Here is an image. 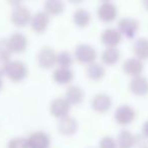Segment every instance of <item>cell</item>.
<instances>
[{
  "label": "cell",
  "mask_w": 148,
  "mask_h": 148,
  "mask_svg": "<svg viewBox=\"0 0 148 148\" xmlns=\"http://www.w3.org/2000/svg\"><path fill=\"white\" fill-rule=\"evenodd\" d=\"M2 85H3V82H2V78H1V76H0V89L2 88Z\"/></svg>",
  "instance_id": "cell-33"
},
{
  "label": "cell",
  "mask_w": 148,
  "mask_h": 148,
  "mask_svg": "<svg viewBox=\"0 0 148 148\" xmlns=\"http://www.w3.org/2000/svg\"><path fill=\"white\" fill-rule=\"evenodd\" d=\"M83 97H84V92L82 88L78 85H70L65 91V97L64 99L68 101L70 106H76L82 103Z\"/></svg>",
  "instance_id": "cell-17"
},
{
  "label": "cell",
  "mask_w": 148,
  "mask_h": 148,
  "mask_svg": "<svg viewBox=\"0 0 148 148\" xmlns=\"http://www.w3.org/2000/svg\"><path fill=\"white\" fill-rule=\"evenodd\" d=\"M8 44L11 50V53H23L27 48V39L23 34L14 33L9 37Z\"/></svg>",
  "instance_id": "cell-12"
},
{
  "label": "cell",
  "mask_w": 148,
  "mask_h": 148,
  "mask_svg": "<svg viewBox=\"0 0 148 148\" xmlns=\"http://www.w3.org/2000/svg\"><path fill=\"white\" fill-rule=\"evenodd\" d=\"M44 7H45V12L48 15H57L63 12L65 5L59 0H48L46 1Z\"/></svg>",
  "instance_id": "cell-24"
},
{
  "label": "cell",
  "mask_w": 148,
  "mask_h": 148,
  "mask_svg": "<svg viewBox=\"0 0 148 148\" xmlns=\"http://www.w3.org/2000/svg\"><path fill=\"white\" fill-rule=\"evenodd\" d=\"M11 55V50L9 48L8 40L1 38L0 39V57L9 59Z\"/></svg>",
  "instance_id": "cell-27"
},
{
  "label": "cell",
  "mask_w": 148,
  "mask_h": 148,
  "mask_svg": "<svg viewBox=\"0 0 148 148\" xmlns=\"http://www.w3.org/2000/svg\"><path fill=\"white\" fill-rule=\"evenodd\" d=\"M135 144V136L128 130H122L117 138L118 148H132Z\"/></svg>",
  "instance_id": "cell-22"
},
{
  "label": "cell",
  "mask_w": 148,
  "mask_h": 148,
  "mask_svg": "<svg viewBox=\"0 0 148 148\" xmlns=\"http://www.w3.org/2000/svg\"><path fill=\"white\" fill-rule=\"evenodd\" d=\"M123 70L129 76L137 77L140 76L143 71V63L141 60L137 59L136 57H132L127 59L123 64Z\"/></svg>",
  "instance_id": "cell-15"
},
{
  "label": "cell",
  "mask_w": 148,
  "mask_h": 148,
  "mask_svg": "<svg viewBox=\"0 0 148 148\" xmlns=\"http://www.w3.org/2000/svg\"><path fill=\"white\" fill-rule=\"evenodd\" d=\"M133 52L136 58L139 60L148 59V39L147 38H140L136 40L133 45Z\"/></svg>",
  "instance_id": "cell-19"
},
{
  "label": "cell",
  "mask_w": 148,
  "mask_h": 148,
  "mask_svg": "<svg viewBox=\"0 0 148 148\" xmlns=\"http://www.w3.org/2000/svg\"><path fill=\"white\" fill-rule=\"evenodd\" d=\"M137 148H148V139L143 135L135 136V144Z\"/></svg>",
  "instance_id": "cell-29"
},
{
  "label": "cell",
  "mask_w": 148,
  "mask_h": 148,
  "mask_svg": "<svg viewBox=\"0 0 148 148\" xmlns=\"http://www.w3.org/2000/svg\"><path fill=\"white\" fill-rule=\"evenodd\" d=\"M86 74L91 80H101L105 76L106 69L103 64L93 62V63L88 64L86 68Z\"/></svg>",
  "instance_id": "cell-21"
},
{
  "label": "cell",
  "mask_w": 148,
  "mask_h": 148,
  "mask_svg": "<svg viewBox=\"0 0 148 148\" xmlns=\"http://www.w3.org/2000/svg\"><path fill=\"white\" fill-rule=\"evenodd\" d=\"M57 127H58V131L62 135L71 136L76 133L77 128H78V124H77V121L73 117L67 116V117H64L59 120V123H58Z\"/></svg>",
  "instance_id": "cell-14"
},
{
  "label": "cell",
  "mask_w": 148,
  "mask_h": 148,
  "mask_svg": "<svg viewBox=\"0 0 148 148\" xmlns=\"http://www.w3.org/2000/svg\"><path fill=\"white\" fill-rule=\"evenodd\" d=\"M142 135L145 136L148 139V121H146L143 124V127H142Z\"/></svg>",
  "instance_id": "cell-31"
},
{
  "label": "cell",
  "mask_w": 148,
  "mask_h": 148,
  "mask_svg": "<svg viewBox=\"0 0 148 148\" xmlns=\"http://www.w3.org/2000/svg\"><path fill=\"white\" fill-rule=\"evenodd\" d=\"M118 15V8L110 1L103 2L97 8V16L103 23H112Z\"/></svg>",
  "instance_id": "cell-7"
},
{
  "label": "cell",
  "mask_w": 148,
  "mask_h": 148,
  "mask_svg": "<svg viewBox=\"0 0 148 148\" xmlns=\"http://www.w3.org/2000/svg\"><path fill=\"white\" fill-rule=\"evenodd\" d=\"M7 148H29L27 139L23 137H14L9 140Z\"/></svg>",
  "instance_id": "cell-26"
},
{
  "label": "cell",
  "mask_w": 148,
  "mask_h": 148,
  "mask_svg": "<svg viewBox=\"0 0 148 148\" xmlns=\"http://www.w3.org/2000/svg\"><path fill=\"white\" fill-rule=\"evenodd\" d=\"M74 74L70 68H60L54 70L53 79L58 84H68L73 80Z\"/></svg>",
  "instance_id": "cell-18"
},
{
  "label": "cell",
  "mask_w": 148,
  "mask_h": 148,
  "mask_svg": "<svg viewBox=\"0 0 148 148\" xmlns=\"http://www.w3.org/2000/svg\"><path fill=\"white\" fill-rule=\"evenodd\" d=\"M75 58L77 61L83 64L93 63L97 59V51L92 46L82 44L77 46L75 49Z\"/></svg>",
  "instance_id": "cell-2"
},
{
  "label": "cell",
  "mask_w": 148,
  "mask_h": 148,
  "mask_svg": "<svg viewBox=\"0 0 148 148\" xmlns=\"http://www.w3.org/2000/svg\"><path fill=\"white\" fill-rule=\"evenodd\" d=\"M11 21L14 25L19 27H25L31 23L32 14L31 11L23 5H17L13 8L11 12Z\"/></svg>",
  "instance_id": "cell-3"
},
{
  "label": "cell",
  "mask_w": 148,
  "mask_h": 148,
  "mask_svg": "<svg viewBox=\"0 0 148 148\" xmlns=\"http://www.w3.org/2000/svg\"><path fill=\"white\" fill-rule=\"evenodd\" d=\"M142 4H143L144 8H145L146 10H148V0H145V1H143V2H142Z\"/></svg>",
  "instance_id": "cell-32"
},
{
  "label": "cell",
  "mask_w": 148,
  "mask_h": 148,
  "mask_svg": "<svg viewBox=\"0 0 148 148\" xmlns=\"http://www.w3.org/2000/svg\"><path fill=\"white\" fill-rule=\"evenodd\" d=\"M56 59H57V54L50 47L42 48L37 56L40 67L44 68V69H50L53 67L56 64Z\"/></svg>",
  "instance_id": "cell-6"
},
{
  "label": "cell",
  "mask_w": 148,
  "mask_h": 148,
  "mask_svg": "<svg viewBox=\"0 0 148 148\" xmlns=\"http://www.w3.org/2000/svg\"><path fill=\"white\" fill-rule=\"evenodd\" d=\"M121 52L117 47L115 48H107L101 53V61L103 64L109 66H113L120 60Z\"/></svg>",
  "instance_id": "cell-20"
},
{
  "label": "cell",
  "mask_w": 148,
  "mask_h": 148,
  "mask_svg": "<svg viewBox=\"0 0 148 148\" xmlns=\"http://www.w3.org/2000/svg\"><path fill=\"white\" fill-rule=\"evenodd\" d=\"M73 21L79 27H85L90 23V14L84 8H77L73 12Z\"/></svg>",
  "instance_id": "cell-23"
},
{
  "label": "cell",
  "mask_w": 148,
  "mask_h": 148,
  "mask_svg": "<svg viewBox=\"0 0 148 148\" xmlns=\"http://www.w3.org/2000/svg\"><path fill=\"white\" fill-rule=\"evenodd\" d=\"M115 120L119 125L127 126L135 120L136 112L129 105L120 106L115 112Z\"/></svg>",
  "instance_id": "cell-4"
},
{
  "label": "cell",
  "mask_w": 148,
  "mask_h": 148,
  "mask_svg": "<svg viewBox=\"0 0 148 148\" xmlns=\"http://www.w3.org/2000/svg\"><path fill=\"white\" fill-rule=\"evenodd\" d=\"M112 99L107 93H97L91 99V108L95 112L99 113H106L112 107Z\"/></svg>",
  "instance_id": "cell-10"
},
{
  "label": "cell",
  "mask_w": 148,
  "mask_h": 148,
  "mask_svg": "<svg viewBox=\"0 0 148 148\" xmlns=\"http://www.w3.org/2000/svg\"><path fill=\"white\" fill-rule=\"evenodd\" d=\"M56 64H58L60 68H70V66L73 64V57L69 52L63 51L57 54Z\"/></svg>",
  "instance_id": "cell-25"
},
{
  "label": "cell",
  "mask_w": 148,
  "mask_h": 148,
  "mask_svg": "<svg viewBox=\"0 0 148 148\" xmlns=\"http://www.w3.org/2000/svg\"><path fill=\"white\" fill-rule=\"evenodd\" d=\"M129 88L133 95L137 97H144L148 93V79L142 75L134 77L130 82Z\"/></svg>",
  "instance_id": "cell-16"
},
{
  "label": "cell",
  "mask_w": 148,
  "mask_h": 148,
  "mask_svg": "<svg viewBox=\"0 0 148 148\" xmlns=\"http://www.w3.org/2000/svg\"><path fill=\"white\" fill-rule=\"evenodd\" d=\"M31 27L34 32L38 34H42L48 29L50 23V15H48L45 11H39L32 16Z\"/></svg>",
  "instance_id": "cell-9"
},
{
  "label": "cell",
  "mask_w": 148,
  "mask_h": 148,
  "mask_svg": "<svg viewBox=\"0 0 148 148\" xmlns=\"http://www.w3.org/2000/svg\"><path fill=\"white\" fill-rule=\"evenodd\" d=\"M9 59L7 58H2L0 57V76L2 77L3 74L6 73V69H7V66L9 64Z\"/></svg>",
  "instance_id": "cell-30"
},
{
  "label": "cell",
  "mask_w": 148,
  "mask_h": 148,
  "mask_svg": "<svg viewBox=\"0 0 148 148\" xmlns=\"http://www.w3.org/2000/svg\"><path fill=\"white\" fill-rule=\"evenodd\" d=\"M99 148H118L117 141L111 136H106L99 141Z\"/></svg>",
  "instance_id": "cell-28"
},
{
  "label": "cell",
  "mask_w": 148,
  "mask_h": 148,
  "mask_svg": "<svg viewBox=\"0 0 148 148\" xmlns=\"http://www.w3.org/2000/svg\"><path fill=\"white\" fill-rule=\"evenodd\" d=\"M122 34L117 29H107L103 32L101 36V41L107 48H115L121 43Z\"/></svg>",
  "instance_id": "cell-11"
},
{
  "label": "cell",
  "mask_w": 148,
  "mask_h": 148,
  "mask_svg": "<svg viewBox=\"0 0 148 148\" xmlns=\"http://www.w3.org/2000/svg\"><path fill=\"white\" fill-rule=\"evenodd\" d=\"M9 79L14 82H19L23 80L27 75V65L23 61L15 60V61H10L7 66L6 73Z\"/></svg>",
  "instance_id": "cell-1"
},
{
  "label": "cell",
  "mask_w": 148,
  "mask_h": 148,
  "mask_svg": "<svg viewBox=\"0 0 148 148\" xmlns=\"http://www.w3.org/2000/svg\"><path fill=\"white\" fill-rule=\"evenodd\" d=\"M139 29V23L133 17H122L118 23V31L122 36L127 38H133Z\"/></svg>",
  "instance_id": "cell-5"
},
{
  "label": "cell",
  "mask_w": 148,
  "mask_h": 148,
  "mask_svg": "<svg viewBox=\"0 0 148 148\" xmlns=\"http://www.w3.org/2000/svg\"><path fill=\"white\" fill-rule=\"evenodd\" d=\"M70 112V105L64 97H57L50 105V113L57 119L67 117Z\"/></svg>",
  "instance_id": "cell-8"
},
{
  "label": "cell",
  "mask_w": 148,
  "mask_h": 148,
  "mask_svg": "<svg viewBox=\"0 0 148 148\" xmlns=\"http://www.w3.org/2000/svg\"><path fill=\"white\" fill-rule=\"evenodd\" d=\"M27 145L29 148H49L50 137L45 132H34L27 138Z\"/></svg>",
  "instance_id": "cell-13"
}]
</instances>
